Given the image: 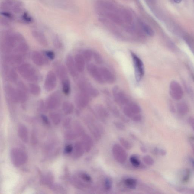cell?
<instances>
[{
    "instance_id": "cell-17",
    "label": "cell",
    "mask_w": 194,
    "mask_h": 194,
    "mask_svg": "<svg viewBox=\"0 0 194 194\" xmlns=\"http://www.w3.org/2000/svg\"><path fill=\"white\" fill-rule=\"evenodd\" d=\"M31 59L35 65L41 66L48 62V60L43 53L38 51H34L31 55Z\"/></svg>"
},
{
    "instance_id": "cell-24",
    "label": "cell",
    "mask_w": 194,
    "mask_h": 194,
    "mask_svg": "<svg viewBox=\"0 0 194 194\" xmlns=\"http://www.w3.org/2000/svg\"><path fill=\"white\" fill-rule=\"evenodd\" d=\"M177 110L182 116L186 115L189 112V107L186 103L182 102L177 104Z\"/></svg>"
},
{
    "instance_id": "cell-19",
    "label": "cell",
    "mask_w": 194,
    "mask_h": 194,
    "mask_svg": "<svg viewBox=\"0 0 194 194\" xmlns=\"http://www.w3.org/2000/svg\"><path fill=\"white\" fill-rule=\"evenodd\" d=\"M74 60L77 71L79 73L83 72L84 71L86 62L82 55L76 54L74 56Z\"/></svg>"
},
{
    "instance_id": "cell-3",
    "label": "cell",
    "mask_w": 194,
    "mask_h": 194,
    "mask_svg": "<svg viewBox=\"0 0 194 194\" xmlns=\"http://www.w3.org/2000/svg\"><path fill=\"white\" fill-rule=\"evenodd\" d=\"M130 53L135 70L136 80L139 82L142 79L144 74V64L141 60L135 53L131 51Z\"/></svg>"
},
{
    "instance_id": "cell-6",
    "label": "cell",
    "mask_w": 194,
    "mask_h": 194,
    "mask_svg": "<svg viewBox=\"0 0 194 194\" xmlns=\"http://www.w3.org/2000/svg\"><path fill=\"white\" fill-rule=\"evenodd\" d=\"M86 70L89 75L97 83L101 84H103L105 83L101 75L99 68H98L95 64H88L86 66Z\"/></svg>"
},
{
    "instance_id": "cell-30",
    "label": "cell",
    "mask_w": 194,
    "mask_h": 194,
    "mask_svg": "<svg viewBox=\"0 0 194 194\" xmlns=\"http://www.w3.org/2000/svg\"><path fill=\"white\" fill-rule=\"evenodd\" d=\"M93 52L89 49H86L83 51L82 55L86 62H89L93 58Z\"/></svg>"
},
{
    "instance_id": "cell-40",
    "label": "cell",
    "mask_w": 194,
    "mask_h": 194,
    "mask_svg": "<svg viewBox=\"0 0 194 194\" xmlns=\"http://www.w3.org/2000/svg\"><path fill=\"white\" fill-rule=\"evenodd\" d=\"M113 183L110 179H105L104 182V188L106 191H109L112 186Z\"/></svg>"
},
{
    "instance_id": "cell-49",
    "label": "cell",
    "mask_w": 194,
    "mask_h": 194,
    "mask_svg": "<svg viewBox=\"0 0 194 194\" xmlns=\"http://www.w3.org/2000/svg\"><path fill=\"white\" fill-rule=\"evenodd\" d=\"M190 145L191 147H192V151H193V153L194 154V143L192 142V141H191Z\"/></svg>"
},
{
    "instance_id": "cell-11",
    "label": "cell",
    "mask_w": 194,
    "mask_h": 194,
    "mask_svg": "<svg viewBox=\"0 0 194 194\" xmlns=\"http://www.w3.org/2000/svg\"><path fill=\"white\" fill-rule=\"evenodd\" d=\"M170 93L173 99L176 100H179L183 98V89L177 82L172 81L171 82L170 86Z\"/></svg>"
},
{
    "instance_id": "cell-9",
    "label": "cell",
    "mask_w": 194,
    "mask_h": 194,
    "mask_svg": "<svg viewBox=\"0 0 194 194\" xmlns=\"http://www.w3.org/2000/svg\"><path fill=\"white\" fill-rule=\"evenodd\" d=\"M57 85V79L56 73L49 71L46 76L44 82V89L47 92H50L56 88Z\"/></svg>"
},
{
    "instance_id": "cell-45",
    "label": "cell",
    "mask_w": 194,
    "mask_h": 194,
    "mask_svg": "<svg viewBox=\"0 0 194 194\" xmlns=\"http://www.w3.org/2000/svg\"><path fill=\"white\" fill-rule=\"evenodd\" d=\"M81 178L86 182H90L92 180L91 177L88 174H82L81 175Z\"/></svg>"
},
{
    "instance_id": "cell-48",
    "label": "cell",
    "mask_w": 194,
    "mask_h": 194,
    "mask_svg": "<svg viewBox=\"0 0 194 194\" xmlns=\"http://www.w3.org/2000/svg\"><path fill=\"white\" fill-rule=\"evenodd\" d=\"M121 119L124 123H127L129 122V119L124 117V116H122V117H121Z\"/></svg>"
},
{
    "instance_id": "cell-44",
    "label": "cell",
    "mask_w": 194,
    "mask_h": 194,
    "mask_svg": "<svg viewBox=\"0 0 194 194\" xmlns=\"http://www.w3.org/2000/svg\"><path fill=\"white\" fill-rule=\"evenodd\" d=\"M131 119L134 122H138L142 120V117L141 115L139 113V114L134 115Z\"/></svg>"
},
{
    "instance_id": "cell-35",
    "label": "cell",
    "mask_w": 194,
    "mask_h": 194,
    "mask_svg": "<svg viewBox=\"0 0 194 194\" xmlns=\"http://www.w3.org/2000/svg\"><path fill=\"white\" fill-rule=\"evenodd\" d=\"M119 141L122 145L127 150H131L132 147V145L131 143L126 139L121 137L119 138Z\"/></svg>"
},
{
    "instance_id": "cell-34",
    "label": "cell",
    "mask_w": 194,
    "mask_h": 194,
    "mask_svg": "<svg viewBox=\"0 0 194 194\" xmlns=\"http://www.w3.org/2000/svg\"><path fill=\"white\" fill-rule=\"evenodd\" d=\"M142 28L144 32L150 37H153L154 35V32L150 27L146 24L142 23L141 24Z\"/></svg>"
},
{
    "instance_id": "cell-22",
    "label": "cell",
    "mask_w": 194,
    "mask_h": 194,
    "mask_svg": "<svg viewBox=\"0 0 194 194\" xmlns=\"http://www.w3.org/2000/svg\"><path fill=\"white\" fill-rule=\"evenodd\" d=\"M92 145L93 142L91 137L88 135H85L83 138V145L85 150L86 152L90 151L92 148Z\"/></svg>"
},
{
    "instance_id": "cell-10",
    "label": "cell",
    "mask_w": 194,
    "mask_h": 194,
    "mask_svg": "<svg viewBox=\"0 0 194 194\" xmlns=\"http://www.w3.org/2000/svg\"><path fill=\"white\" fill-rule=\"evenodd\" d=\"M112 93L116 102L121 105H126L130 102L129 97L123 91L119 90L116 86L113 88Z\"/></svg>"
},
{
    "instance_id": "cell-39",
    "label": "cell",
    "mask_w": 194,
    "mask_h": 194,
    "mask_svg": "<svg viewBox=\"0 0 194 194\" xmlns=\"http://www.w3.org/2000/svg\"><path fill=\"white\" fill-rule=\"evenodd\" d=\"M143 160L145 163L149 166L153 165L154 163V161L153 158L149 155L143 157Z\"/></svg>"
},
{
    "instance_id": "cell-8",
    "label": "cell",
    "mask_w": 194,
    "mask_h": 194,
    "mask_svg": "<svg viewBox=\"0 0 194 194\" xmlns=\"http://www.w3.org/2000/svg\"><path fill=\"white\" fill-rule=\"evenodd\" d=\"M112 153L114 159L121 164L124 163L128 158V154L125 150L119 144H115L112 148Z\"/></svg>"
},
{
    "instance_id": "cell-52",
    "label": "cell",
    "mask_w": 194,
    "mask_h": 194,
    "mask_svg": "<svg viewBox=\"0 0 194 194\" xmlns=\"http://www.w3.org/2000/svg\"><path fill=\"white\" fill-rule=\"evenodd\" d=\"M192 164H193V165L194 167V160H192Z\"/></svg>"
},
{
    "instance_id": "cell-33",
    "label": "cell",
    "mask_w": 194,
    "mask_h": 194,
    "mask_svg": "<svg viewBox=\"0 0 194 194\" xmlns=\"http://www.w3.org/2000/svg\"><path fill=\"white\" fill-rule=\"evenodd\" d=\"M129 160L131 163L132 164L133 166L136 167V168L140 167L141 162H140L138 157L135 155H132L130 157Z\"/></svg>"
},
{
    "instance_id": "cell-43",
    "label": "cell",
    "mask_w": 194,
    "mask_h": 194,
    "mask_svg": "<svg viewBox=\"0 0 194 194\" xmlns=\"http://www.w3.org/2000/svg\"><path fill=\"white\" fill-rule=\"evenodd\" d=\"M114 125L115 127L119 130L124 131L126 129V127L123 123L118 121H115Z\"/></svg>"
},
{
    "instance_id": "cell-28",
    "label": "cell",
    "mask_w": 194,
    "mask_h": 194,
    "mask_svg": "<svg viewBox=\"0 0 194 194\" xmlns=\"http://www.w3.org/2000/svg\"><path fill=\"white\" fill-rule=\"evenodd\" d=\"M21 21L25 24H31L33 21V19L29 13L26 11L22 13L20 17Z\"/></svg>"
},
{
    "instance_id": "cell-15",
    "label": "cell",
    "mask_w": 194,
    "mask_h": 194,
    "mask_svg": "<svg viewBox=\"0 0 194 194\" xmlns=\"http://www.w3.org/2000/svg\"><path fill=\"white\" fill-rule=\"evenodd\" d=\"M65 63L67 70L71 76L73 78L76 77L79 72L76 66L74 58L71 55H68L66 56Z\"/></svg>"
},
{
    "instance_id": "cell-18",
    "label": "cell",
    "mask_w": 194,
    "mask_h": 194,
    "mask_svg": "<svg viewBox=\"0 0 194 194\" xmlns=\"http://www.w3.org/2000/svg\"><path fill=\"white\" fill-rule=\"evenodd\" d=\"M32 34L34 38L40 45L44 47H47L48 41L44 34L39 31L34 30L32 31Z\"/></svg>"
},
{
    "instance_id": "cell-42",
    "label": "cell",
    "mask_w": 194,
    "mask_h": 194,
    "mask_svg": "<svg viewBox=\"0 0 194 194\" xmlns=\"http://www.w3.org/2000/svg\"><path fill=\"white\" fill-rule=\"evenodd\" d=\"M154 152L156 154H159L160 156H165L167 154V151L162 149H159L156 147L154 150Z\"/></svg>"
},
{
    "instance_id": "cell-46",
    "label": "cell",
    "mask_w": 194,
    "mask_h": 194,
    "mask_svg": "<svg viewBox=\"0 0 194 194\" xmlns=\"http://www.w3.org/2000/svg\"><path fill=\"white\" fill-rule=\"evenodd\" d=\"M188 121L189 124L194 131V118L191 116L189 118Z\"/></svg>"
},
{
    "instance_id": "cell-32",
    "label": "cell",
    "mask_w": 194,
    "mask_h": 194,
    "mask_svg": "<svg viewBox=\"0 0 194 194\" xmlns=\"http://www.w3.org/2000/svg\"><path fill=\"white\" fill-rule=\"evenodd\" d=\"M53 44L55 48L59 50L62 49L63 47V42L57 35L55 36L53 38Z\"/></svg>"
},
{
    "instance_id": "cell-12",
    "label": "cell",
    "mask_w": 194,
    "mask_h": 194,
    "mask_svg": "<svg viewBox=\"0 0 194 194\" xmlns=\"http://www.w3.org/2000/svg\"><path fill=\"white\" fill-rule=\"evenodd\" d=\"M6 98L10 102L13 103L19 102L17 91L15 88L10 84L5 85L4 88Z\"/></svg>"
},
{
    "instance_id": "cell-7",
    "label": "cell",
    "mask_w": 194,
    "mask_h": 194,
    "mask_svg": "<svg viewBox=\"0 0 194 194\" xmlns=\"http://www.w3.org/2000/svg\"><path fill=\"white\" fill-rule=\"evenodd\" d=\"M19 102L24 103L26 102L29 98V89L23 82L19 81L17 83L16 88Z\"/></svg>"
},
{
    "instance_id": "cell-51",
    "label": "cell",
    "mask_w": 194,
    "mask_h": 194,
    "mask_svg": "<svg viewBox=\"0 0 194 194\" xmlns=\"http://www.w3.org/2000/svg\"><path fill=\"white\" fill-rule=\"evenodd\" d=\"M174 2L176 3H180L181 2L182 0H173Z\"/></svg>"
},
{
    "instance_id": "cell-23",
    "label": "cell",
    "mask_w": 194,
    "mask_h": 194,
    "mask_svg": "<svg viewBox=\"0 0 194 194\" xmlns=\"http://www.w3.org/2000/svg\"><path fill=\"white\" fill-rule=\"evenodd\" d=\"M61 82L63 92L66 95H69L71 92V85L69 79Z\"/></svg>"
},
{
    "instance_id": "cell-50",
    "label": "cell",
    "mask_w": 194,
    "mask_h": 194,
    "mask_svg": "<svg viewBox=\"0 0 194 194\" xmlns=\"http://www.w3.org/2000/svg\"><path fill=\"white\" fill-rule=\"evenodd\" d=\"M141 150L143 153H146L147 152V149L145 148L144 147H141Z\"/></svg>"
},
{
    "instance_id": "cell-26",
    "label": "cell",
    "mask_w": 194,
    "mask_h": 194,
    "mask_svg": "<svg viewBox=\"0 0 194 194\" xmlns=\"http://www.w3.org/2000/svg\"><path fill=\"white\" fill-rule=\"evenodd\" d=\"M62 108L65 114H70L73 111L74 107L71 102L65 101L63 104Z\"/></svg>"
},
{
    "instance_id": "cell-14",
    "label": "cell",
    "mask_w": 194,
    "mask_h": 194,
    "mask_svg": "<svg viewBox=\"0 0 194 194\" xmlns=\"http://www.w3.org/2000/svg\"><path fill=\"white\" fill-rule=\"evenodd\" d=\"M91 97L84 92H80L76 95L75 102L78 108H86L89 104Z\"/></svg>"
},
{
    "instance_id": "cell-2",
    "label": "cell",
    "mask_w": 194,
    "mask_h": 194,
    "mask_svg": "<svg viewBox=\"0 0 194 194\" xmlns=\"http://www.w3.org/2000/svg\"><path fill=\"white\" fill-rule=\"evenodd\" d=\"M23 4L18 0H3L1 4L2 11L10 12L14 14H19L23 11Z\"/></svg>"
},
{
    "instance_id": "cell-38",
    "label": "cell",
    "mask_w": 194,
    "mask_h": 194,
    "mask_svg": "<svg viewBox=\"0 0 194 194\" xmlns=\"http://www.w3.org/2000/svg\"><path fill=\"white\" fill-rule=\"evenodd\" d=\"M93 58L97 64H102L104 62L102 57L99 53L96 51L93 52Z\"/></svg>"
},
{
    "instance_id": "cell-27",
    "label": "cell",
    "mask_w": 194,
    "mask_h": 194,
    "mask_svg": "<svg viewBox=\"0 0 194 194\" xmlns=\"http://www.w3.org/2000/svg\"><path fill=\"white\" fill-rule=\"evenodd\" d=\"M124 183L125 186L128 189H134L136 188L137 182L135 179L131 178L126 179L124 180Z\"/></svg>"
},
{
    "instance_id": "cell-21",
    "label": "cell",
    "mask_w": 194,
    "mask_h": 194,
    "mask_svg": "<svg viewBox=\"0 0 194 194\" xmlns=\"http://www.w3.org/2000/svg\"><path fill=\"white\" fill-rule=\"evenodd\" d=\"M28 88H29V92L32 95H35V96H38L41 93V87L37 83H31L29 85Z\"/></svg>"
},
{
    "instance_id": "cell-36",
    "label": "cell",
    "mask_w": 194,
    "mask_h": 194,
    "mask_svg": "<svg viewBox=\"0 0 194 194\" xmlns=\"http://www.w3.org/2000/svg\"><path fill=\"white\" fill-rule=\"evenodd\" d=\"M43 54L45 57L46 59L49 61L53 60L56 57L55 53L53 51L50 50H45L43 53Z\"/></svg>"
},
{
    "instance_id": "cell-29",
    "label": "cell",
    "mask_w": 194,
    "mask_h": 194,
    "mask_svg": "<svg viewBox=\"0 0 194 194\" xmlns=\"http://www.w3.org/2000/svg\"><path fill=\"white\" fill-rule=\"evenodd\" d=\"M130 109L131 111L135 114H139L141 112V109L140 106L136 103L133 102H130L127 105Z\"/></svg>"
},
{
    "instance_id": "cell-41",
    "label": "cell",
    "mask_w": 194,
    "mask_h": 194,
    "mask_svg": "<svg viewBox=\"0 0 194 194\" xmlns=\"http://www.w3.org/2000/svg\"><path fill=\"white\" fill-rule=\"evenodd\" d=\"M123 111L125 115H126L127 117L131 118L135 115V114H134V113L131 111L130 109L129 108V107H128L127 105H125V106L124 107Z\"/></svg>"
},
{
    "instance_id": "cell-13",
    "label": "cell",
    "mask_w": 194,
    "mask_h": 194,
    "mask_svg": "<svg viewBox=\"0 0 194 194\" xmlns=\"http://www.w3.org/2000/svg\"><path fill=\"white\" fill-rule=\"evenodd\" d=\"M56 75L59 77L61 82L69 78L68 70L62 63L59 61H56L53 64Z\"/></svg>"
},
{
    "instance_id": "cell-47",
    "label": "cell",
    "mask_w": 194,
    "mask_h": 194,
    "mask_svg": "<svg viewBox=\"0 0 194 194\" xmlns=\"http://www.w3.org/2000/svg\"><path fill=\"white\" fill-rule=\"evenodd\" d=\"M73 150V147L72 146L69 145L67 146L66 148V151L67 153H70Z\"/></svg>"
},
{
    "instance_id": "cell-20",
    "label": "cell",
    "mask_w": 194,
    "mask_h": 194,
    "mask_svg": "<svg viewBox=\"0 0 194 194\" xmlns=\"http://www.w3.org/2000/svg\"><path fill=\"white\" fill-rule=\"evenodd\" d=\"M95 110L98 115L102 120L108 118L109 114L107 110L103 105L98 104L95 106Z\"/></svg>"
},
{
    "instance_id": "cell-25",
    "label": "cell",
    "mask_w": 194,
    "mask_h": 194,
    "mask_svg": "<svg viewBox=\"0 0 194 194\" xmlns=\"http://www.w3.org/2000/svg\"><path fill=\"white\" fill-rule=\"evenodd\" d=\"M174 189L177 192L180 193L194 194V188L183 186H175Z\"/></svg>"
},
{
    "instance_id": "cell-31",
    "label": "cell",
    "mask_w": 194,
    "mask_h": 194,
    "mask_svg": "<svg viewBox=\"0 0 194 194\" xmlns=\"http://www.w3.org/2000/svg\"><path fill=\"white\" fill-rule=\"evenodd\" d=\"M191 172L190 170L186 169L183 171L181 179V182L183 183H186L189 182L191 177Z\"/></svg>"
},
{
    "instance_id": "cell-4",
    "label": "cell",
    "mask_w": 194,
    "mask_h": 194,
    "mask_svg": "<svg viewBox=\"0 0 194 194\" xmlns=\"http://www.w3.org/2000/svg\"><path fill=\"white\" fill-rule=\"evenodd\" d=\"M62 100V94L59 91H56L47 97L46 101V107L50 109L57 108L60 105Z\"/></svg>"
},
{
    "instance_id": "cell-5",
    "label": "cell",
    "mask_w": 194,
    "mask_h": 194,
    "mask_svg": "<svg viewBox=\"0 0 194 194\" xmlns=\"http://www.w3.org/2000/svg\"><path fill=\"white\" fill-rule=\"evenodd\" d=\"M80 92H84L92 98H96L99 95V92L92 85L84 80H81L78 83Z\"/></svg>"
},
{
    "instance_id": "cell-16",
    "label": "cell",
    "mask_w": 194,
    "mask_h": 194,
    "mask_svg": "<svg viewBox=\"0 0 194 194\" xmlns=\"http://www.w3.org/2000/svg\"><path fill=\"white\" fill-rule=\"evenodd\" d=\"M101 75L105 83L113 84L116 81L115 76L107 67H101L99 68Z\"/></svg>"
},
{
    "instance_id": "cell-37",
    "label": "cell",
    "mask_w": 194,
    "mask_h": 194,
    "mask_svg": "<svg viewBox=\"0 0 194 194\" xmlns=\"http://www.w3.org/2000/svg\"><path fill=\"white\" fill-rule=\"evenodd\" d=\"M1 14L5 18H6L8 20L13 21L16 18L15 15L12 13L10 12L2 11H1Z\"/></svg>"
},
{
    "instance_id": "cell-1",
    "label": "cell",
    "mask_w": 194,
    "mask_h": 194,
    "mask_svg": "<svg viewBox=\"0 0 194 194\" xmlns=\"http://www.w3.org/2000/svg\"><path fill=\"white\" fill-rule=\"evenodd\" d=\"M19 74L24 79L31 82H38L41 79V75L35 67L29 63H22L18 67Z\"/></svg>"
}]
</instances>
